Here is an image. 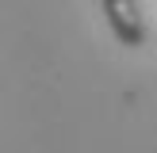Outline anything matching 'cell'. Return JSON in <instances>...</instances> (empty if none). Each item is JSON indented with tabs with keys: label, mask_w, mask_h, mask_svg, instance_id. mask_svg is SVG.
Masks as SVG:
<instances>
[{
	"label": "cell",
	"mask_w": 157,
	"mask_h": 153,
	"mask_svg": "<svg viewBox=\"0 0 157 153\" xmlns=\"http://www.w3.org/2000/svg\"><path fill=\"white\" fill-rule=\"evenodd\" d=\"M100 4H104V15H107L111 35L119 38L123 46H130V50L146 46V19H142L138 0H100Z\"/></svg>",
	"instance_id": "6da1fadb"
}]
</instances>
